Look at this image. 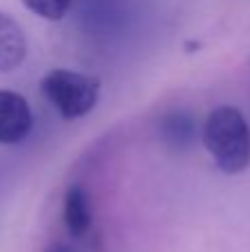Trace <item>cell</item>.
Returning a JSON list of instances; mask_svg holds the SVG:
<instances>
[{"label": "cell", "instance_id": "obj_5", "mask_svg": "<svg viewBox=\"0 0 250 252\" xmlns=\"http://www.w3.org/2000/svg\"><path fill=\"white\" fill-rule=\"evenodd\" d=\"M64 223L71 237H84L93 226L89 195L82 186L71 184L64 195Z\"/></svg>", "mask_w": 250, "mask_h": 252}, {"label": "cell", "instance_id": "obj_6", "mask_svg": "<svg viewBox=\"0 0 250 252\" xmlns=\"http://www.w3.org/2000/svg\"><path fill=\"white\" fill-rule=\"evenodd\" d=\"M195 130L193 118L182 111H173L162 120V135L173 148H188L195 142Z\"/></svg>", "mask_w": 250, "mask_h": 252}, {"label": "cell", "instance_id": "obj_8", "mask_svg": "<svg viewBox=\"0 0 250 252\" xmlns=\"http://www.w3.org/2000/svg\"><path fill=\"white\" fill-rule=\"evenodd\" d=\"M51 252H71V250L66 248V246H56V248H53Z\"/></svg>", "mask_w": 250, "mask_h": 252}, {"label": "cell", "instance_id": "obj_3", "mask_svg": "<svg viewBox=\"0 0 250 252\" xmlns=\"http://www.w3.org/2000/svg\"><path fill=\"white\" fill-rule=\"evenodd\" d=\"M33 126L31 106L20 93L0 89V144L11 146L27 139Z\"/></svg>", "mask_w": 250, "mask_h": 252}, {"label": "cell", "instance_id": "obj_4", "mask_svg": "<svg viewBox=\"0 0 250 252\" xmlns=\"http://www.w3.org/2000/svg\"><path fill=\"white\" fill-rule=\"evenodd\" d=\"M27 35L9 13L0 11V73L16 71L27 58Z\"/></svg>", "mask_w": 250, "mask_h": 252}, {"label": "cell", "instance_id": "obj_2", "mask_svg": "<svg viewBox=\"0 0 250 252\" xmlns=\"http://www.w3.org/2000/svg\"><path fill=\"white\" fill-rule=\"evenodd\" d=\"M42 95L64 120L89 115L100 100V80L71 69H53L40 82Z\"/></svg>", "mask_w": 250, "mask_h": 252}, {"label": "cell", "instance_id": "obj_1", "mask_svg": "<svg viewBox=\"0 0 250 252\" xmlns=\"http://www.w3.org/2000/svg\"><path fill=\"white\" fill-rule=\"evenodd\" d=\"M202 139L221 173L239 175L250 166V126L235 106L213 109L204 122Z\"/></svg>", "mask_w": 250, "mask_h": 252}, {"label": "cell", "instance_id": "obj_7", "mask_svg": "<svg viewBox=\"0 0 250 252\" xmlns=\"http://www.w3.org/2000/svg\"><path fill=\"white\" fill-rule=\"evenodd\" d=\"M22 4L31 13L51 22L62 20L66 16V11L71 9V0H22Z\"/></svg>", "mask_w": 250, "mask_h": 252}]
</instances>
